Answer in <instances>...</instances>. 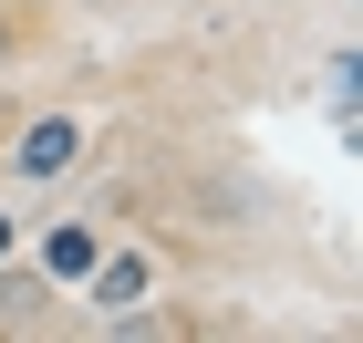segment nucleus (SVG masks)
<instances>
[{"label":"nucleus","mask_w":363,"mask_h":343,"mask_svg":"<svg viewBox=\"0 0 363 343\" xmlns=\"http://www.w3.org/2000/svg\"><path fill=\"white\" fill-rule=\"evenodd\" d=\"M73 156H84V125H73V114H42V125L11 146V167H21V177H62Z\"/></svg>","instance_id":"nucleus-1"},{"label":"nucleus","mask_w":363,"mask_h":343,"mask_svg":"<svg viewBox=\"0 0 363 343\" xmlns=\"http://www.w3.org/2000/svg\"><path fill=\"white\" fill-rule=\"evenodd\" d=\"M135 291H145V260H135V250H125V260H104V271H94V302H104V312H125Z\"/></svg>","instance_id":"nucleus-2"},{"label":"nucleus","mask_w":363,"mask_h":343,"mask_svg":"<svg viewBox=\"0 0 363 343\" xmlns=\"http://www.w3.org/2000/svg\"><path fill=\"white\" fill-rule=\"evenodd\" d=\"M11 53H21V42H11V11H0V62H11Z\"/></svg>","instance_id":"nucleus-3"},{"label":"nucleus","mask_w":363,"mask_h":343,"mask_svg":"<svg viewBox=\"0 0 363 343\" xmlns=\"http://www.w3.org/2000/svg\"><path fill=\"white\" fill-rule=\"evenodd\" d=\"M0 239H11V229H0Z\"/></svg>","instance_id":"nucleus-4"}]
</instances>
